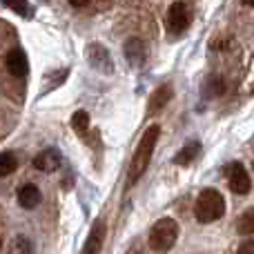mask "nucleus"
Wrapping results in <instances>:
<instances>
[{"label": "nucleus", "mask_w": 254, "mask_h": 254, "mask_svg": "<svg viewBox=\"0 0 254 254\" xmlns=\"http://www.w3.org/2000/svg\"><path fill=\"white\" fill-rule=\"evenodd\" d=\"M2 4H7L11 11H16L18 16H31V7L27 0H2Z\"/></svg>", "instance_id": "nucleus-16"}, {"label": "nucleus", "mask_w": 254, "mask_h": 254, "mask_svg": "<svg viewBox=\"0 0 254 254\" xmlns=\"http://www.w3.org/2000/svg\"><path fill=\"white\" fill-rule=\"evenodd\" d=\"M198 152H201V145H198L196 140H194V143H188L179 154H176L174 163L176 165H188V163H192L194 158L198 156Z\"/></svg>", "instance_id": "nucleus-13"}, {"label": "nucleus", "mask_w": 254, "mask_h": 254, "mask_svg": "<svg viewBox=\"0 0 254 254\" xmlns=\"http://www.w3.org/2000/svg\"><path fill=\"white\" fill-rule=\"evenodd\" d=\"M243 2H246L248 7H254V0H243Z\"/></svg>", "instance_id": "nucleus-21"}, {"label": "nucleus", "mask_w": 254, "mask_h": 254, "mask_svg": "<svg viewBox=\"0 0 254 254\" xmlns=\"http://www.w3.org/2000/svg\"><path fill=\"white\" fill-rule=\"evenodd\" d=\"M125 56L131 67H140L145 63V47L138 38H129L125 43Z\"/></svg>", "instance_id": "nucleus-11"}, {"label": "nucleus", "mask_w": 254, "mask_h": 254, "mask_svg": "<svg viewBox=\"0 0 254 254\" xmlns=\"http://www.w3.org/2000/svg\"><path fill=\"white\" fill-rule=\"evenodd\" d=\"M172 98V87L170 85H161V87L156 89V92L152 94V98H149V112H158L163 110V107L167 105V101Z\"/></svg>", "instance_id": "nucleus-12"}, {"label": "nucleus", "mask_w": 254, "mask_h": 254, "mask_svg": "<svg viewBox=\"0 0 254 254\" xmlns=\"http://www.w3.org/2000/svg\"><path fill=\"white\" fill-rule=\"evenodd\" d=\"M228 185L234 194H248L252 188V181L248 176V172L243 170L241 163H232L228 167Z\"/></svg>", "instance_id": "nucleus-4"}, {"label": "nucleus", "mask_w": 254, "mask_h": 254, "mask_svg": "<svg viewBox=\"0 0 254 254\" xmlns=\"http://www.w3.org/2000/svg\"><path fill=\"white\" fill-rule=\"evenodd\" d=\"M87 61L92 63L94 69H101V71H105V74H112V58H110V54L105 52L103 45H89Z\"/></svg>", "instance_id": "nucleus-7"}, {"label": "nucleus", "mask_w": 254, "mask_h": 254, "mask_svg": "<svg viewBox=\"0 0 254 254\" xmlns=\"http://www.w3.org/2000/svg\"><path fill=\"white\" fill-rule=\"evenodd\" d=\"M225 212V198L219 190H203L196 198V205H194V214L201 223H212V221H219Z\"/></svg>", "instance_id": "nucleus-3"}, {"label": "nucleus", "mask_w": 254, "mask_h": 254, "mask_svg": "<svg viewBox=\"0 0 254 254\" xmlns=\"http://www.w3.org/2000/svg\"><path fill=\"white\" fill-rule=\"evenodd\" d=\"M16 167H18V161L13 154L9 152L0 154V176H9L11 172H16Z\"/></svg>", "instance_id": "nucleus-14"}, {"label": "nucleus", "mask_w": 254, "mask_h": 254, "mask_svg": "<svg viewBox=\"0 0 254 254\" xmlns=\"http://www.w3.org/2000/svg\"><path fill=\"white\" fill-rule=\"evenodd\" d=\"M237 230L241 234H254V207H250V210H248L246 214L239 219Z\"/></svg>", "instance_id": "nucleus-15"}, {"label": "nucleus", "mask_w": 254, "mask_h": 254, "mask_svg": "<svg viewBox=\"0 0 254 254\" xmlns=\"http://www.w3.org/2000/svg\"><path fill=\"white\" fill-rule=\"evenodd\" d=\"M237 254H254V241H246V243H241V248L237 250Z\"/></svg>", "instance_id": "nucleus-18"}, {"label": "nucleus", "mask_w": 254, "mask_h": 254, "mask_svg": "<svg viewBox=\"0 0 254 254\" xmlns=\"http://www.w3.org/2000/svg\"><path fill=\"white\" fill-rule=\"evenodd\" d=\"M40 190L36 188V185H22L20 190H18V203H20V207H25V210H34V207H38L40 203Z\"/></svg>", "instance_id": "nucleus-10"}, {"label": "nucleus", "mask_w": 254, "mask_h": 254, "mask_svg": "<svg viewBox=\"0 0 254 254\" xmlns=\"http://www.w3.org/2000/svg\"><path fill=\"white\" fill-rule=\"evenodd\" d=\"M176 239H179V223L174 219H161L149 230V250L165 254L174 248Z\"/></svg>", "instance_id": "nucleus-2"}, {"label": "nucleus", "mask_w": 254, "mask_h": 254, "mask_svg": "<svg viewBox=\"0 0 254 254\" xmlns=\"http://www.w3.org/2000/svg\"><path fill=\"white\" fill-rule=\"evenodd\" d=\"M71 127H74V131H78V134H83V131H87L89 127V114L87 112H76L74 119H71Z\"/></svg>", "instance_id": "nucleus-17"}, {"label": "nucleus", "mask_w": 254, "mask_h": 254, "mask_svg": "<svg viewBox=\"0 0 254 254\" xmlns=\"http://www.w3.org/2000/svg\"><path fill=\"white\" fill-rule=\"evenodd\" d=\"M69 2H71V7L80 9V7H87V4H89V0H69Z\"/></svg>", "instance_id": "nucleus-19"}, {"label": "nucleus", "mask_w": 254, "mask_h": 254, "mask_svg": "<svg viewBox=\"0 0 254 254\" xmlns=\"http://www.w3.org/2000/svg\"><path fill=\"white\" fill-rule=\"evenodd\" d=\"M190 25V11L183 2H174L167 11V27L172 31H183Z\"/></svg>", "instance_id": "nucleus-6"}, {"label": "nucleus", "mask_w": 254, "mask_h": 254, "mask_svg": "<svg viewBox=\"0 0 254 254\" xmlns=\"http://www.w3.org/2000/svg\"><path fill=\"white\" fill-rule=\"evenodd\" d=\"M127 254H147V252H145L140 246H134V248H129V250H127Z\"/></svg>", "instance_id": "nucleus-20"}, {"label": "nucleus", "mask_w": 254, "mask_h": 254, "mask_svg": "<svg viewBox=\"0 0 254 254\" xmlns=\"http://www.w3.org/2000/svg\"><path fill=\"white\" fill-rule=\"evenodd\" d=\"M103 239H105V223H103V221H96L92 232H89V237H87V241H85L83 254H101Z\"/></svg>", "instance_id": "nucleus-8"}, {"label": "nucleus", "mask_w": 254, "mask_h": 254, "mask_svg": "<svg viewBox=\"0 0 254 254\" xmlns=\"http://www.w3.org/2000/svg\"><path fill=\"white\" fill-rule=\"evenodd\" d=\"M4 65H7V71L13 78H22V76H27V71H29V61H27V54L22 52V49H11V52L7 54Z\"/></svg>", "instance_id": "nucleus-5"}, {"label": "nucleus", "mask_w": 254, "mask_h": 254, "mask_svg": "<svg viewBox=\"0 0 254 254\" xmlns=\"http://www.w3.org/2000/svg\"><path fill=\"white\" fill-rule=\"evenodd\" d=\"M158 134H161V127H158V125L147 127V131L143 134V138H140V143H138V147H136L134 156H131L129 174H127V188H131V185H134L136 181L145 174L149 161H152V154H154V147H156Z\"/></svg>", "instance_id": "nucleus-1"}, {"label": "nucleus", "mask_w": 254, "mask_h": 254, "mask_svg": "<svg viewBox=\"0 0 254 254\" xmlns=\"http://www.w3.org/2000/svg\"><path fill=\"white\" fill-rule=\"evenodd\" d=\"M34 167L40 172H56L61 167V154L56 149H47V152H40L34 158Z\"/></svg>", "instance_id": "nucleus-9"}]
</instances>
